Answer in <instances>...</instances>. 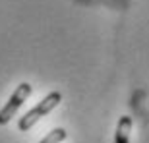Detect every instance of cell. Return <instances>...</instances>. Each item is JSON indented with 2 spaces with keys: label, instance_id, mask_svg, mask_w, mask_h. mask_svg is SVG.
I'll return each instance as SVG.
<instances>
[{
  "label": "cell",
  "instance_id": "4",
  "mask_svg": "<svg viewBox=\"0 0 149 143\" xmlns=\"http://www.w3.org/2000/svg\"><path fill=\"white\" fill-rule=\"evenodd\" d=\"M66 135L68 133H66L64 128H56V130H52L49 135H45L39 143H62L64 139H66Z\"/></svg>",
  "mask_w": 149,
  "mask_h": 143
},
{
  "label": "cell",
  "instance_id": "2",
  "mask_svg": "<svg viewBox=\"0 0 149 143\" xmlns=\"http://www.w3.org/2000/svg\"><path fill=\"white\" fill-rule=\"evenodd\" d=\"M31 91H33V87H31L27 81H23V83L17 85L16 91L12 93V97L8 99V103H6V105L2 106V110H0V126H6V124L16 116V112L19 110V106L27 101V97L31 95Z\"/></svg>",
  "mask_w": 149,
  "mask_h": 143
},
{
  "label": "cell",
  "instance_id": "1",
  "mask_svg": "<svg viewBox=\"0 0 149 143\" xmlns=\"http://www.w3.org/2000/svg\"><path fill=\"white\" fill-rule=\"evenodd\" d=\"M60 101H62V95L58 93V91L49 93L43 101H41V103H39V105H35L29 112H25V114L19 118V122H17L19 132H29V130H31V128L41 120V118H45L47 114H50L56 106L60 105Z\"/></svg>",
  "mask_w": 149,
  "mask_h": 143
},
{
  "label": "cell",
  "instance_id": "3",
  "mask_svg": "<svg viewBox=\"0 0 149 143\" xmlns=\"http://www.w3.org/2000/svg\"><path fill=\"white\" fill-rule=\"evenodd\" d=\"M130 132H132V118L122 116L118 120V126H116L114 143H130Z\"/></svg>",
  "mask_w": 149,
  "mask_h": 143
}]
</instances>
